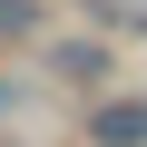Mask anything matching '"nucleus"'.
Segmentation results:
<instances>
[{"instance_id":"obj_1","label":"nucleus","mask_w":147,"mask_h":147,"mask_svg":"<svg viewBox=\"0 0 147 147\" xmlns=\"http://www.w3.org/2000/svg\"><path fill=\"white\" fill-rule=\"evenodd\" d=\"M88 137H98V147H147V98H108V108L88 118Z\"/></svg>"},{"instance_id":"obj_2","label":"nucleus","mask_w":147,"mask_h":147,"mask_svg":"<svg viewBox=\"0 0 147 147\" xmlns=\"http://www.w3.org/2000/svg\"><path fill=\"white\" fill-rule=\"evenodd\" d=\"M30 20H39V0H0V39H20Z\"/></svg>"}]
</instances>
